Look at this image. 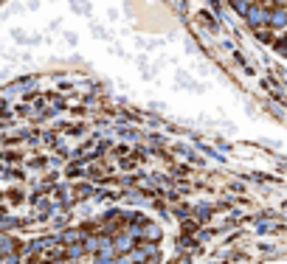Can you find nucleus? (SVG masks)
Masks as SVG:
<instances>
[{
	"label": "nucleus",
	"instance_id": "1",
	"mask_svg": "<svg viewBox=\"0 0 287 264\" xmlns=\"http://www.w3.org/2000/svg\"><path fill=\"white\" fill-rule=\"evenodd\" d=\"M268 14L270 11H265L262 6H253L251 3V9L245 11V20H248V26L251 28H262V26H268Z\"/></svg>",
	"mask_w": 287,
	"mask_h": 264
},
{
	"label": "nucleus",
	"instance_id": "2",
	"mask_svg": "<svg viewBox=\"0 0 287 264\" xmlns=\"http://www.w3.org/2000/svg\"><path fill=\"white\" fill-rule=\"evenodd\" d=\"M268 26L270 28H285L287 26V11L285 9H273L268 14Z\"/></svg>",
	"mask_w": 287,
	"mask_h": 264
},
{
	"label": "nucleus",
	"instance_id": "3",
	"mask_svg": "<svg viewBox=\"0 0 287 264\" xmlns=\"http://www.w3.org/2000/svg\"><path fill=\"white\" fill-rule=\"evenodd\" d=\"M231 3H234V9L239 11V14H245V11L251 9V0H231Z\"/></svg>",
	"mask_w": 287,
	"mask_h": 264
},
{
	"label": "nucleus",
	"instance_id": "4",
	"mask_svg": "<svg viewBox=\"0 0 287 264\" xmlns=\"http://www.w3.org/2000/svg\"><path fill=\"white\" fill-rule=\"evenodd\" d=\"M144 233H147L149 239H155V242H158V236H161V230H158L155 225H144Z\"/></svg>",
	"mask_w": 287,
	"mask_h": 264
},
{
	"label": "nucleus",
	"instance_id": "5",
	"mask_svg": "<svg viewBox=\"0 0 287 264\" xmlns=\"http://www.w3.org/2000/svg\"><path fill=\"white\" fill-rule=\"evenodd\" d=\"M130 247V236H121V242H118V250H127Z\"/></svg>",
	"mask_w": 287,
	"mask_h": 264
},
{
	"label": "nucleus",
	"instance_id": "6",
	"mask_svg": "<svg viewBox=\"0 0 287 264\" xmlns=\"http://www.w3.org/2000/svg\"><path fill=\"white\" fill-rule=\"evenodd\" d=\"M276 48H279V51H282V53H287V40H282V43H279Z\"/></svg>",
	"mask_w": 287,
	"mask_h": 264
}]
</instances>
